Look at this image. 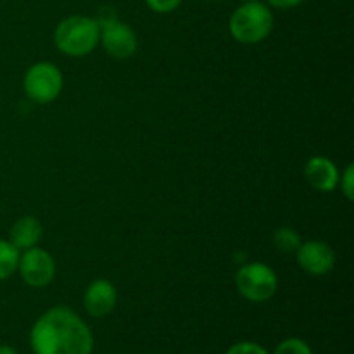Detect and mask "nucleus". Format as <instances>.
I'll return each instance as SVG.
<instances>
[{"label":"nucleus","instance_id":"f257e3e1","mask_svg":"<svg viewBox=\"0 0 354 354\" xmlns=\"http://www.w3.org/2000/svg\"><path fill=\"white\" fill-rule=\"evenodd\" d=\"M35 354H92L93 337L85 322L69 308L45 311L31 328Z\"/></svg>","mask_w":354,"mask_h":354},{"label":"nucleus","instance_id":"f03ea898","mask_svg":"<svg viewBox=\"0 0 354 354\" xmlns=\"http://www.w3.org/2000/svg\"><path fill=\"white\" fill-rule=\"evenodd\" d=\"M100 26L88 16H69L57 24L54 33L55 47L71 57L88 55L97 47Z\"/></svg>","mask_w":354,"mask_h":354},{"label":"nucleus","instance_id":"7ed1b4c3","mask_svg":"<svg viewBox=\"0 0 354 354\" xmlns=\"http://www.w3.org/2000/svg\"><path fill=\"white\" fill-rule=\"evenodd\" d=\"M273 30V12L266 3L245 2L234 10L230 17V33L245 45L259 44Z\"/></svg>","mask_w":354,"mask_h":354},{"label":"nucleus","instance_id":"20e7f679","mask_svg":"<svg viewBox=\"0 0 354 354\" xmlns=\"http://www.w3.org/2000/svg\"><path fill=\"white\" fill-rule=\"evenodd\" d=\"M235 283L245 299L251 303H265L272 299L279 287V279L268 265L263 263H249L237 272Z\"/></svg>","mask_w":354,"mask_h":354},{"label":"nucleus","instance_id":"39448f33","mask_svg":"<svg viewBox=\"0 0 354 354\" xmlns=\"http://www.w3.org/2000/svg\"><path fill=\"white\" fill-rule=\"evenodd\" d=\"M64 80L57 66L52 62H37L24 76V92L38 104L52 102L61 93Z\"/></svg>","mask_w":354,"mask_h":354},{"label":"nucleus","instance_id":"423d86ee","mask_svg":"<svg viewBox=\"0 0 354 354\" xmlns=\"http://www.w3.org/2000/svg\"><path fill=\"white\" fill-rule=\"evenodd\" d=\"M100 26L99 41L106 48L107 54L114 59H128L137 52L138 40L128 24L121 23L116 17L102 21Z\"/></svg>","mask_w":354,"mask_h":354},{"label":"nucleus","instance_id":"0eeeda50","mask_svg":"<svg viewBox=\"0 0 354 354\" xmlns=\"http://www.w3.org/2000/svg\"><path fill=\"white\" fill-rule=\"evenodd\" d=\"M17 270L21 279L30 287H45L52 282L55 275L54 258L40 248H31L19 256Z\"/></svg>","mask_w":354,"mask_h":354},{"label":"nucleus","instance_id":"6e6552de","mask_svg":"<svg viewBox=\"0 0 354 354\" xmlns=\"http://www.w3.org/2000/svg\"><path fill=\"white\" fill-rule=\"evenodd\" d=\"M297 263L306 273L315 277L327 275L335 265V254L328 244L322 241L301 242L297 249Z\"/></svg>","mask_w":354,"mask_h":354},{"label":"nucleus","instance_id":"1a4fd4ad","mask_svg":"<svg viewBox=\"0 0 354 354\" xmlns=\"http://www.w3.org/2000/svg\"><path fill=\"white\" fill-rule=\"evenodd\" d=\"M118 301L116 287L109 280H95L90 283L83 296V304L90 317L102 318L114 310Z\"/></svg>","mask_w":354,"mask_h":354},{"label":"nucleus","instance_id":"9d476101","mask_svg":"<svg viewBox=\"0 0 354 354\" xmlns=\"http://www.w3.org/2000/svg\"><path fill=\"white\" fill-rule=\"evenodd\" d=\"M304 176L318 192H332L339 185V171L334 162L324 156H315L306 162Z\"/></svg>","mask_w":354,"mask_h":354},{"label":"nucleus","instance_id":"9b49d317","mask_svg":"<svg viewBox=\"0 0 354 354\" xmlns=\"http://www.w3.org/2000/svg\"><path fill=\"white\" fill-rule=\"evenodd\" d=\"M41 223L33 216H23L10 228V244L19 251L35 248L41 239Z\"/></svg>","mask_w":354,"mask_h":354},{"label":"nucleus","instance_id":"f8f14e48","mask_svg":"<svg viewBox=\"0 0 354 354\" xmlns=\"http://www.w3.org/2000/svg\"><path fill=\"white\" fill-rule=\"evenodd\" d=\"M19 249L10 244V241L0 239V280L9 279L12 273H16L19 265Z\"/></svg>","mask_w":354,"mask_h":354},{"label":"nucleus","instance_id":"ddd939ff","mask_svg":"<svg viewBox=\"0 0 354 354\" xmlns=\"http://www.w3.org/2000/svg\"><path fill=\"white\" fill-rule=\"evenodd\" d=\"M273 244L282 252H296L301 245V237L294 228L280 227L273 234Z\"/></svg>","mask_w":354,"mask_h":354},{"label":"nucleus","instance_id":"4468645a","mask_svg":"<svg viewBox=\"0 0 354 354\" xmlns=\"http://www.w3.org/2000/svg\"><path fill=\"white\" fill-rule=\"evenodd\" d=\"M273 354H313L311 348L301 339H287V341L280 342L277 346L275 353Z\"/></svg>","mask_w":354,"mask_h":354},{"label":"nucleus","instance_id":"2eb2a0df","mask_svg":"<svg viewBox=\"0 0 354 354\" xmlns=\"http://www.w3.org/2000/svg\"><path fill=\"white\" fill-rule=\"evenodd\" d=\"M227 354H268V351L256 342H239L232 346Z\"/></svg>","mask_w":354,"mask_h":354},{"label":"nucleus","instance_id":"dca6fc26","mask_svg":"<svg viewBox=\"0 0 354 354\" xmlns=\"http://www.w3.org/2000/svg\"><path fill=\"white\" fill-rule=\"evenodd\" d=\"M339 183H341V189L344 192V196L348 197V201L354 199V168L353 165H349L346 168L344 175L339 176Z\"/></svg>","mask_w":354,"mask_h":354},{"label":"nucleus","instance_id":"f3484780","mask_svg":"<svg viewBox=\"0 0 354 354\" xmlns=\"http://www.w3.org/2000/svg\"><path fill=\"white\" fill-rule=\"evenodd\" d=\"M145 2H147V6L151 7L154 12L168 14L173 12V10L182 3V0H145Z\"/></svg>","mask_w":354,"mask_h":354},{"label":"nucleus","instance_id":"a211bd4d","mask_svg":"<svg viewBox=\"0 0 354 354\" xmlns=\"http://www.w3.org/2000/svg\"><path fill=\"white\" fill-rule=\"evenodd\" d=\"M303 2L304 0H268L270 6L277 7V9H292V7H297Z\"/></svg>","mask_w":354,"mask_h":354},{"label":"nucleus","instance_id":"6ab92c4d","mask_svg":"<svg viewBox=\"0 0 354 354\" xmlns=\"http://www.w3.org/2000/svg\"><path fill=\"white\" fill-rule=\"evenodd\" d=\"M0 354H17V351L10 346H0Z\"/></svg>","mask_w":354,"mask_h":354},{"label":"nucleus","instance_id":"aec40b11","mask_svg":"<svg viewBox=\"0 0 354 354\" xmlns=\"http://www.w3.org/2000/svg\"><path fill=\"white\" fill-rule=\"evenodd\" d=\"M244 2H258V0H244Z\"/></svg>","mask_w":354,"mask_h":354}]
</instances>
